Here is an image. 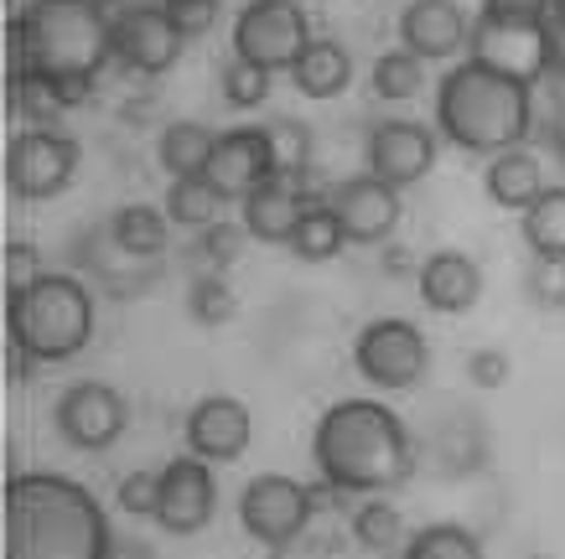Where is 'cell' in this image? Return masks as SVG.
<instances>
[{
  "instance_id": "8d00e7d4",
  "label": "cell",
  "mask_w": 565,
  "mask_h": 559,
  "mask_svg": "<svg viewBox=\"0 0 565 559\" xmlns=\"http://www.w3.org/2000/svg\"><path fill=\"white\" fill-rule=\"evenodd\" d=\"M156 503H161V472H130L120 482V508L130 518H156Z\"/></svg>"
},
{
  "instance_id": "f546056e",
  "label": "cell",
  "mask_w": 565,
  "mask_h": 559,
  "mask_svg": "<svg viewBox=\"0 0 565 559\" xmlns=\"http://www.w3.org/2000/svg\"><path fill=\"white\" fill-rule=\"evenodd\" d=\"M405 559H482V539L462 524H430L411 534Z\"/></svg>"
},
{
  "instance_id": "bcb514c9",
  "label": "cell",
  "mask_w": 565,
  "mask_h": 559,
  "mask_svg": "<svg viewBox=\"0 0 565 559\" xmlns=\"http://www.w3.org/2000/svg\"><path fill=\"white\" fill-rule=\"evenodd\" d=\"M545 136H550V146H555V151H561V161H565V115L555 119V125H550Z\"/></svg>"
},
{
  "instance_id": "60d3db41",
  "label": "cell",
  "mask_w": 565,
  "mask_h": 559,
  "mask_svg": "<svg viewBox=\"0 0 565 559\" xmlns=\"http://www.w3.org/2000/svg\"><path fill=\"white\" fill-rule=\"evenodd\" d=\"M488 21H550V0H482Z\"/></svg>"
},
{
  "instance_id": "9c48e42d",
  "label": "cell",
  "mask_w": 565,
  "mask_h": 559,
  "mask_svg": "<svg viewBox=\"0 0 565 559\" xmlns=\"http://www.w3.org/2000/svg\"><path fill=\"white\" fill-rule=\"evenodd\" d=\"M467 57L482 63V68L503 73V78H519V84H540L550 68H555V32L550 21H472V42H467Z\"/></svg>"
},
{
  "instance_id": "f35d334b",
  "label": "cell",
  "mask_w": 565,
  "mask_h": 559,
  "mask_svg": "<svg viewBox=\"0 0 565 559\" xmlns=\"http://www.w3.org/2000/svg\"><path fill=\"white\" fill-rule=\"evenodd\" d=\"M509 373H514V363H509V353H498V347H478V353H467V378L478 384V389H503L509 384Z\"/></svg>"
},
{
  "instance_id": "603a6c76",
  "label": "cell",
  "mask_w": 565,
  "mask_h": 559,
  "mask_svg": "<svg viewBox=\"0 0 565 559\" xmlns=\"http://www.w3.org/2000/svg\"><path fill=\"white\" fill-rule=\"evenodd\" d=\"M109 244L130 259H161L172 244V218L167 207H146V203H125L109 218Z\"/></svg>"
},
{
  "instance_id": "2e32d148",
  "label": "cell",
  "mask_w": 565,
  "mask_h": 559,
  "mask_svg": "<svg viewBox=\"0 0 565 559\" xmlns=\"http://www.w3.org/2000/svg\"><path fill=\"white\" fill-rule=\"evenodd\" d=\"M436 166V136L415 119H384L369 130V171L384 176L390 186L426 182Z\"/></svg>"
},
{
  "instance_id": "d6986e66",
  "label": "cell",
  "mask_w": 565,
  "mask_h": 559,
  "mask_svg": "<svg viewBox=\"0 0 565 559\" xmlns=\"http://www.w3.org/2000/svg\"><path fill=\"white\" fill-rule=\"evenodd\" d=\"M415 286H420V301H426L430 311L462 316L482 295V270H478V259H467L462 249H441V255H430L426 265H420Z\"/></svg>"
},
{
  "instance_id": "44dd1931",
  "label": "cell",
  "mask_w": 565,
  "mask_h": 559,
  "mask_svg": "<svg viewBox=\"0 0 565 559\" xmlns=\"http://www.w3.org/2000/svg\"><path fill=\"white\" fill-rule=\"evenodd\" d=\"M482 186H488L493 207H503V213H530V207L540 203V192H545V166H540V155L514 146V151H503L488 161Z\"/></svg>"
},
{
  "instance_id": "b9f144b4",
  "label": "cell",
  "mask_w": 565,
  "mask_h": 559,
  "mask_svg": "<svg viewBox=\"0 0 565 559\" xmlns=\"http://www.w3.org/2000/svg\"><path fill=\"white\" fill-rule=\"evenodd\" d=\"M32 363L36 357L26 353V342H17L6 332V378H11V384H26V378H32Z\"/></svg>"
},
{
  "instance_id": "ab89813d",
  "label": "cell",
  "mask_w": 565,
  "mask_h": 559,
  "mask_svg": "<svg viewBox=\"0 0 565 559\" xmlns=\"http://www.w3.org/2000/svg\"><path fill=\"white\" fill-rule=\"evenodd\" d=\"M161 6H167V17L177 21L182 36L213 32V17H218V0H161Z\"/></svg>"
},
{
  "instance_id": "4fadbf2b",
  "label": "cell",
  "mask_w": 565,
  "mask_h": 559,
  "mask_svg": "<svg viewBox=\"0 0 565 559\" xmlns=\"http://www.w3.org/2000/svg\"><path fill=\"white\" fill-rule=\"evenodd\" d=\"M213 508H218V487H213V472H207L203 456H177L161 466V503H156V524L188 539V534H203L213 524Z\"/></svg>"
},
{
  "instance_id": "9a60e30c",
  "label": "cell",
  "mask_w": 565,
  "mask_h": 559,
  "mask_svg": "<svg viewBox=\"0 0 565 559\" xmlns=\"http://www.w3.org/2000/svg\"><path fill=\"white\" fill-rule=\"evenodd\" d=\"M182 42H188V36L177 32V21L167 17V6H130L125 21L115 26V57H120L130 73H146V78L177 68Z\"/></svg>"
},
{
  "instance_id": "d4e9b609",
  "label": "cell",
  "mask_w": 565,
  "mask_h": 559,
  "mask_svg": "<svg viewBox=\"0 0 565 559\" xmlns=\"http://www.w3.org/2000/svg\"><path fill=\"white\" fill-rule=\"evenodd\" d=\"M343 223H338V213H332V203H311L307 213H301V223H296V234H291V249L301 265H327V259H338L343 255Z\"/></svg>"
},
{
  "instance_id": "30bf717a",
  "label": "cell",
  "mask_w": 565,
  "mask_h": 559,
  "mask_svg": "<svg viewBox=\"0 0 565 559\" xmlns=\"http://www.w3.org/2000/svg\"><path fill=\"white\" fill-rule=\"evenodd\" d=\"M78 171V140L63 130H21L6 151V186L17 203H47Z\"/></svg>"
},
{
  "instance_id": "277c9868",
  "label": "cell",
  "mask_w": 565,
  "mask_h": 559,
  "mask_svg": "<svg viewBox=\"0 0 565 559\" xmlns=\"http://www.w3.org/2000/svg\"><path fill=\"white\" fill-rule=\"evenodd\" d=\"M436 125L462 151L503 155L534 136V88L467 57L436 88Z\"/></svg>"
},
{
  "instance_id": "d6a6232c",
  "label": "cell",
  "mask_w": 565,
  "mask_h": 559,
  "mask_svg": "<svg viewBox=\"0 0 565 559\" xmlns=\"http://www.w3.org/2000/svg\"><path fill=\"white\" fill-rule=\"evenodd\" d=\"M11 104H17L21 119H32V130H52V119L63 115V99H57V84L42 78V73H26L11 84Z\"/></svg>"
},
{
  "instance_id": "6da1fadb",
  "label": "cell",
  "mask_w": 565,
  "mask_h": 559,
  "mask_svg": "<svg viewBox=\"0 0 565 559\" xmlns=\"http://www.w3.org/2000/svg\"><path fill=\"white\" fill-rule=\"evenodd\" d=\"M6 57L11 84L42 73L57 84L63 109H73L94 94L104 63L115 57V26L99 11V0H32L6 26Z\"/></svg>"
},
{
  "instance_id": "83f0119b",
  "label": "cell",
  "mask_w": 565,
  "mask_h": 559,
  "mask_svg": "<svg viewBox=\"0 0 565 559\" xmlns=\"http://www.w3.org/2000/svg\"><path fill=\"white\" fill-rule=\"evenodd\" d=\"M369 84H374V94L384 104H405L420 94V84H426V63L415 57V52H379L374 68H369Z\"/></svg>"
},
{
  "instance_id": "cb8c5ba5",
  "label": "cell",
  "mask_w": 565,
  "mask_h": 559,
  "mask_svg": "<svg viewBox=\"0 0 565 559\" xmlns=\"http://www.w3.org/2000/svg\"><path fill=\"white\" fill-rule=\"evenodd\" d=\"M213 151H218V136H213L207 125H198V119H177V125H167V130H161V146H156L161 171H167L172 182L177 176H207Z\"/></svg>"
},
{
  "instance_id": "7402d4cb",
  "label": "cell",
  "mask_w": 565,
  "mask_h": 559,
  "mask_svg": "<svg viewBox=\"0 0 565 559\" xmlns=\"http://www.w3.org/2000/svg\"><path fill=\"white\" fill-rule=\"evenodd\" d=\"M291 84H296V94H307V99H338V94H348V84H353V57H348L343 42L317 36V42L296 57Z\"/></svg>"
},
{
  "instance_id": "8992f818",
  "label": "cell",
  "mask_w": 565,
  "mask_h": 559,
  "mask_svg": "<svg viewBox=\"0 0 565 559\" xmlns=\"http://www.w3.org/2000/svg\"><path fill=\"white\" fill-rule=\"evenodd\" d=\"M311 42L317 36H311V17L301 11V0H249L234 21V57L265 73H291Z\"/></svg>"
},
{
  "instance_id": "4dcf8cb0",
  "label": "cell",
  "mask_w": 565,
  "mask_h": 559,
  "mask_svg": "<svg viewBox=\"0 0 565 559\" xmlns=\"http://www.w3.org/2000/svg\"><path fill=\"white\" fill-rule=\"evenodd\" d=\"M265 136H270V151H275V176L307 182V166H311V130L307 125H301V119H270Z\"/></svg>"
},
{
  "instance_id": "74e56055",
  "label": "cell",
  "mask_w": 565,
  "mask_h": 559,
  "mask_svg": "<svg viewBox=\"0 0 565 559\" xmlns=\"http://www.w3.org/2000/svg\"><path fill=\"white\" fill-rule=\"evenodd\" d=\"M530 295H534V305L561 311L565 305V259H534L530 265Z\"/></svg>"
},
{
  "instance_id": "7c38bea8",
  "label": "cell",
  "mask_w": 565,
  "mask_h": 559,
  "mask_svg": "<svg viewBox=\"0 0 565 559\" xmlns=\"http://www.w3.org/2000/svg\"><path fill=\"white\" fill-rule=\"evenodd\" d=\"M332 213L343 223L348 244H363V249H384L405 218V203H399V186H390L384 176H353V182L332 186Z\"/></svg>"
},
{
  "instance_id": "1f68e13d",
  "label": "cell",
  "mask_w": 565,
  "mask_h": 559,
  "mask_svg": "<svg viewBox=\"0 0 565 559\" xmlns=\"http://www.w3.org/2000/svg\"><path fill=\"white\" fill-rule=\"evenodd\" d=\"M188 311L198 326H228L234 316H239V295L228 290V280L223 275H198L188 290Z\"/></svg>"
},
{
  "instance_id": "f6af8a7d",
  "label": "cell",
  "mask_w": 565,
  "mask_h": 559,
  "mask_svg": "<svg viewBox=\"0 0 565 559\" xmlns=\"http://www.w3.org/2000/svg\"><path fill=\"white\" fill-rule=\"evenodd\" d=\"M109 559H151V549H146V544H115Z\"/></svg>"
},
{
  "instance_id": "f1b7e54d",
  "label": "cell",
  "mask_w": 565,
  "mask_h": 559,
  "mask_svg": "<svg viewBox=\"0 0 565 559\" xmlns=\"http://www.w3.org/2000/svg\"><path fill=\"white\" fill-rule=\"evenodd\" d=\"M405 539V518L394 503L384 497H363L359 508H353V544L369 549V555H390L394 544Z\"/></svg>"
},
{
  "instance_id": "d590c367",
  "label": "cell",
  "mask_w": 565,
  "mask_h": 559,
  "mask_svg": "<svg viewBox=\"0 0 565 559\" xmlns=\"http://www.w3.org/2000/svg\"><path fill=\"white\" fill-rule=\"evenodd\" d=\"M42 255H36V244H26V238H11L6 244V301L11 295H26V290L42 280Z\"/></svg>"
},
{
  "instance_id": "ac0fdd59",
  "label": "cell",
  "mask_w": 565,
  "mask_h": 559,
  "mask_svg": "<svg viewBox=\"0 0 565 559\" xmlns=\"http://www.w3.org/2000/svg\"><path fill=\"white\" fill-rule=\"evenodd\" d=\"M275 176V151H270V136L244 125V130H228L218 136V151L207 161V182L223 192V203H244L259 182Z\"/></svg>"
},
{
  "instance_id": "5bb4252c",
  "label": "cell",
  "mask_w": 565,
  "mask_h": 559,
  "mask_svg": "<svg viewBox=\"0 0 565 559\" xmlns=\"http://www.w3.org/2000/svg\"><path fill=\"white\" fill-rule=\"evenodd\" d=\"M182 436H188L192 456H203L207 466H228V461H239L244 451H249L255 420H249V409H244L234 394H207V399L192 405Z\"/></svg>"
},
{
  "instance_id": "836d02e7",
  "label": "cell",
  "mask_w": 565,
  "mask_h": 559,
  "mask_svg": "<svg viewBox=\"0 0 565 559\" xmlns=\"http://www.w3.org/2000/svg\"><path fill=\"white\" fill-rule=\"evenodd\" d=\"M223 84V99L234 104V109H259V104L270 99V73L255 68V63H244V57H228L218 73Z\"/></svg>"
},
{
  "instance_id": "8fae6325",
  "label": "cell",
  "mask_w": 565,
  "mask_h": 559,
  "mask_svg": "<svg viewBox=\"0 0 565 559\" xmlns=\"http://www.w3.org/2000/svg\"><path fill=\"white\" fill-rule=\"evenodd\" d=\"M125 424H130V409H125L120 389H109L99 378H84L57 399V436L73 451H109L125 436Z\"/></svg>"
},
{
  "instance_id": "e575fe53",
  "label": "cell",
  "mask_w": 565,
  "mask_h": 559,
  "mask_svg": "<svg viewBox=\"0 0 565 559\" xmlns=\"http://www.w3.org/2000/svg\"><path fill=\"white\" fill-rule=\"evenodd\" d=\"M244 238H249V228L244 223H213V228H203V238L192 244V259H203L207 275H223L234 259L244 255Z\"/></svg>"
},
{
  "instance_id": "484cf974",
  "label": "cell",
  "mask_w": 565,
  "mask_h": 559,
  "mask_svg": "<svg viewBox=\"0 0 565 559\" xmlns=\"http://www.w3.org/2000/svg\"><path fill=\"white\" fill-rule=\"evenodd\" d=\"M218 207H223V192L207 176H177L172 186H167V218L177 223V228H213L218 223Z\"/></svg>"
},
{
  "instance_id": "52a82bcc",
  "label": "cell",
  "mask_w": 565,
  "mask_h": 559,
  "mask_svg": "<svg viewBox=\"0 0 565 559\" xmlns=\"http://www.w3.org/2000/svg\"><path fill=\"white\" fill-rule=\"evenodd\" d=\"M317 518V503H311V487H301L296 476L286 472H259L244 482L239 492V524L244 534L265 549H291L301 534Z\"/></svg>"
},
{
  "instance_id": "4316f807",
  "label": "cell",
  "mask_w": 565,
  "mask_h": 559,
  "mask_svg": "<svg viewBox=\"0 0 565 559\" xmlns=\"http://www.w3.org/2000/svg\"><path fill=\"white\" fill-rule=\"evenodd\" d=\"M524 244L534 259H565V186H545L524 213Z\"/></svg>"
},
{
  "instance_id": "ffe728a7",
  "label": "cell",
  "mask_w": 565,
  "mask_h": 559,
  "mask_svg": "<svg viewBox=\"0 0 565 559\" xmlns=\"http://www.w3.org/2000/svg\"><path fill=\"white\" fill-rule=\"evenodd\" d=\"M307 197H301V182L291 176H270V182H259L249 197H244V228L249 238L259 244H291L296 223L307 213Z\"/></svg>"
},
{
  "instance_id": "3957f363",
  "label": "cell",
  "mask_w": 565,
  "mask_h": 559,
  "mask_svg": "<svg viewBox=\"0 0 565 559\" xmlns=\"http://www.w3.org/2000/svg\"><path fill=\"white\" fill-rule=\"evenodd\" d=\"M115 539L99 497L57 472L6 482V559H109Z\"/></svg>"
},
{
  "instance_id": "ba28073f",
  "label": "cell",
  "mask_w": 565,
  "mask_h": 559,
  "mask_svg": "<svg viewBox=\"0 0 565 559\" xmlns=\"http://www.w3.org/2000/svg\"><path fill=\"white\" fill-rule=\"evenodd\" d=\"M353 363L359 373L384 394H399V389H415L430 368V342L426 332L405 316H379L359 332L353 342Z\"/></svg>"
},
{
  "instance_id": "7a4b0ae2",
  "label": "cell",
  "mask_w": 565,
  "mask_h": 559,
  "mask_svg": "<svg viewBox=\"0 0 565 559\" xmlns=\"http://www.w3.org/2000/svg\"><path fill=\"white\" fill-rule=\"evenodd\" d=\"M311 461L322 482L353 497H384L415 472V441L405 420L379 399H338L311 430Z\"/></svg>"
},
{
  "instance_id": "ee69618b",
  "label": "cell",
  "mask_w": 565,
  "mask_h": 559,
  "mask_svg": "<svg viewBox=\"0 0 565 559\" xmlns=\"http://www.w3.org/2000/svg\"><path fill=\"white\" fill-rule=\"evenodd\" d=\"M550 32H555V57L565 52V0H550Z\"/></svg>"
},
{
  "instance_id": "5b68a950",
  "label": "cell",
  "mask_w": 565,
  "mask_h": 559,
  "mask_svg": "<svg viewBox=\"0 0 565 559\" xmlns=\"http://www.w3.org/2000/svg\"><path fill=\"white\" fill-rule=\"evenodd\" d=\"M6 332L36 363H68L94 337V295L78 275H42L26 295L6 301Z\"/></svg>"
},
{
  "instance_id": "7bdbcfd3",
  "label": "cell",
  "mask_w": 565,
  "mask_h": 559,
  "mask_svg": "<svg viewBox=\"0 0 565 559\" xmlns=\"http://www.w3.org/2000/svg\"><path fill=\"white\" fill-rule=\"evenodd\" d=\"M384 275H394V280H405V275H420V265H415V255L405 249V244H384Z\"/></svg>"
},
{
  "instance_id": "e0dca14e",
  "label": "cell",
  "mask_w": 565,
  "mask_h": 559,
  "mask_svg": "<svg viewBox=\"0 0 565 559\" xmlns=\"http://www.w3.org/2000/svg\"><path fill=\"white\" fill-rule=\"evenodd\" d=\"M399 42L420 63H446L472 42V21L457 0H411L399 11Z\"/></svg>"
}]
</instances>
